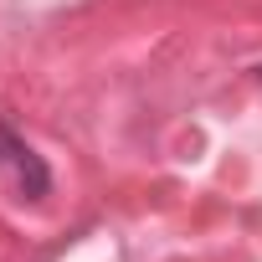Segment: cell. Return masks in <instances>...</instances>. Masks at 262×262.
Listing matches in <instances>:
<instances>
[{
  "mask_svg": "<svg viewBox=\"0 0 262 262\" xmlns=\"http://www.w3.org/2000/svg\"><path fill=\"white\" fill-rule=\"evenodd\" d=\"M11 165H16V180H21V190H26L31 201H41V195H47V185H52V175H47L41 155H31V149L21 144V155H16Z\"/></svg>",
  "mask_w": 262,
  "mask_h": 262,
  "instance_id": "6da1fadb",
  "label": "cell"
},
{
  "mask_svg": "<svg viewBox=\"0 0 262 262\" xmlns=\"http://www.w3.org/2000/svg\"><path fill=\"white\" fill-rule=\"evenodd\" d=\"M16 155H21V139L11 134V128H6V123H0V165H11Z\"/></svg>",
  "mask_w": 262,
  "mask_h": 262,
  "instance_id": "7a4b0ae2",
  "label": "cell"
}]
</instances>
